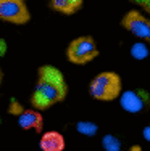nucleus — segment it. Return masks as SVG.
<instances>
[{
	"mask_svg": "<svg viewBox=\"0 0 150 151\" xmlns=\"http://www.w3.org/2000/svg\"><path fill=\"white\" fill-rule=\"evenodd\" d=\"M68 95L65 76L58 68L44 64L37 71V84L31 95V105L36 109L44 111L57 103H62Z\"/></svg>",
	"mask_w": 150,
	"mask_h": 151,
	"instance_id": "obj_1",
	"label": "nucleus"
},
{
	"mask_svg": "<svg viewBox=\"0 0 150 151\" xmlns=\"http://www.w3.org/2000/svg\"><path fill=\"white\" fill-rule=\"evenodd\" d=\"M123 85H121V77L113 71H103L99 76L92 79L89 85V93L94 100L99 101H113L120 96Z\"/></svg>",
	"mask_w": 150,
	"mask_h": 151,
	"instance_id": "obj_2",
	"label": "nucleus"
},
{
	"mask_svg": "<svg viewBox=\"0 0 150 151\" xmlns=\"http://www.w3.org/2000/svg\"><path fill=\"white\" fill-rule=\"evenodd\" d=\"M99 56V47L94 37L91 35H81L70 42L66 48V58L73 64H86L91 63Z\"/></svg>",
	"mask_w": 150,
	"mask_h": 151,
	"instance_id": "obj_3",
	"label": "nucleus"
},
{
	"mask_svg": "<svg viewBox=\"0 0 150 151\" xmlns=\"http://www.w3.org/2000/svg\"><path fill=\"white\" fill-rule=\"evenodd\" d=\"M0 19L12 24H26L31 13L24 0H0Z\"/></svg>",
	"mask_w": 150,
	"mask_h": 151,
	"instance_id": "obj_4",
	"label": "nucleus"
},
{
	"mask_svg": "<svg viewBox=\"0 0 150 151\" xmlns=\"http://www.w3.org/2000/svg\"><path fill=\"white\" fill-rule=\"evenodd\" d=\"M121 26L142 40H150V21L137 10H129L121 19Z\"/></svg>",
	"mask_w": 150,
	"mask_h": 151,
	"instance_id": "obj_5",
	"label": "nucleus"
},
{
	"mask_svg": "<svg viewBox=\"0 0 150 151\" xmlns=\"http://www.w3.org/2000/svg\"><path fill=\"white\" fill-rule=\"evenodd\" d=\"M120 103L128 113H141L149 106V93L145 90H128L124 93H120Z\"/></svg>",
	"mask_w": 150,
	"mask_h": 151,
	"instance_id": "obj_6",
	"label": "nucleus"
},
{
	"mask_svg": "<svg viewBox=\"0 0 150 151\" xmlns=\"http://www.w3.org/2000/svg\"><path fill=\"white\" fill-rule=\"evenodd\" d=\"M18 124L23 130H36L37 134L42 132L44 127V119L39 109H21L18 114Z\"/></svg>",
	"mask_w": 150,
	"mask_h": 151,
	"instance_id": "obj_7",
	"label": "nucleus"
},
{
	"mask_svg": "<svg viewBox=\"0 0 150 151\" xmlns=\"http://www.w3.org/2000/svg\"><path fill=\"white\" fill-rule=\"evenodd\" d=\"M39 146L42 151H63L65 150V137L55 130L45 132L41 137Z\"/></svg>",
	"mask_w": 150,
	"mask_h": 151,
	"instance_id": "obj_8",
	"label": "nucleus"
},
{
	"mask_svg": "<svg viewBox=\"0 0 150 151\" xmlns=\"http://www.w3.org/2000/svg\"><path fill=\"white\" fill-rule=\"evenodd\" d=\"M84 0H50V8L62 15H73L83 8Z\"/></svg>",
	"mask_w": 150,
	"mask_h": 151,
	"instance_id": "obj_9",
	"label": "nucleus"
},
{
	"mask_svg": "<svg viewBox=\"0 0 150 151\" xmlns=\"http://www.w3.org/2000/svg\"><path fill=\"white\" fill-rule=\"evenodd\" d=\"M102 143H103V148L107 151H120V148H121V142L113 135H105Z\"/></svg>",
	"mask_w": 150,
	"mask_h": 151,
	"instance_id": "obj_10",
	"label": "nucleus"
},
{
	"mask_svg": "<svg viewBox=\"0 0 150 151\" xmlns=\"http://www.w3.org/2000/svg\"><path fill=\"white\" fill-rule=\"evenodd\" d=\"M78 132H79V134L87 135V137H92L95 132H97V125H95L94 122H84V121H81V122H78Z\"/></svg>",
	"mask_w": 150,
	"mask_h": 151,
	"instance_id": "obj_11",
	"label": "nucleus"
},
{
	"mask_svg": "<svg viewBox=\"0 0 150 151\" xmlns=\"http://www.w3.org/2000/svg\"><path fill=\"white\" fill-rule=\"evenodd\" d=\"M131 53H133L134 58L142 60V58H145V56L149 55V50H147V47H145L144 44H136V45H133Z\"/></svg>",
	"mask_w": 150,
	"mask_h": 151,
	"instance_id": "obj_12",
	"label": "nucleus"
},
{
	"mask_svg": "<svg viewBox=\"0 0 150 151\" xmlns=\"http://www.w3.org/2000/svg\"><path fill=\"white\" fill-rule=\"evenodd\" d=\"M129 2H133V3H136V5L142 6L145 12H150V0H129Z\"/></svg>",
	"mask_w": 150,
	"mask_h": 151,
	"instance_id": "obj_13",
	"label": "nucleus"
},
{
	"mask_svg": "<svg viewBox=\"0 0 150 151\" xmlns=\"http://www.w3.org/2000/svg\"><path fill=\"white\" fill-rule=\"evenodd\" d=\"M7 48H8V45H7L5 39H2V37H0V58H2V56L7 53Z\"/></svg>",
	"mask_w": 150,
	"mask_h": 151,
	"instance_id": "obj_14",
	"label": "nucleus"
},
{
	"mask_svg": "<svg viewBox=\"0 0 150 151\" xmlns=\"http://www.w3.org/2000/svg\"><path fill=\"white\" fill-rule=\"evenodd\" d=\"M2 81H3V73H2V69H0V85H2Z\"/></svg>",
	"mask_w": 150,
	"mask_h": 151,
	"instance_id": "obj_15",
	"label": "nucleus"
}]
</instances>
